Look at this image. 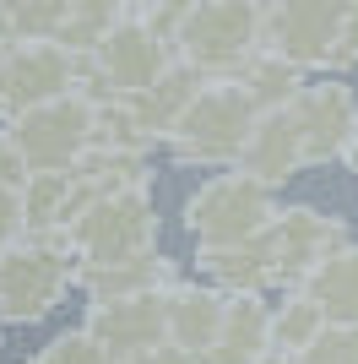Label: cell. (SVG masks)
<instances>
[{
    "label": "cell",
    "instance_id": "obj_1",
    "mask_svg": "<svg viewBox=\"0 0 358 364\" xmlns=\"http://www.w3.org/2000/svg\"><path fill=\"white\" fill-rule=\"evenodd\" d=\"M261 109L250 104V92L239 87L234 76H212L195 87V98L179 109L174 131H168V152L174 164H190V168H234L239 147L250 136V125Z\"/></svg>",
    "mask_w": 358,
    "mask_h": 364
},
{
    "label": "cell",
    "instance_id": "obj_2",
    "mask_svg": "<svg viewBox=\"0 0 358 364\" xmlns=\"http://www.w3.org/2000/svg\"><path fill=\"white\" fill-rule=\"evenodd\" d=\"M60 240L76 256V267H109V261L147 256V250H158V207H152V191L147 185L98 191L65 223Z\"/></svg>",
    "mask_w": 358,
    "mask_h": 364
},
{
    "label": "cell",
    "instance_id": "obj_3",
    "mask_svg": "<svg viewBox=\"0 0 358 364\" xmlns=\"http://www.w3.org/2000/svg\"><path fill=\"white\" fill-rule=\"evenodd\" d=\"M76 289V256L55 234H22L0 250V326H38Z\"/></svg>",
    "mask_w": 358,
    "mask_h": 364
},
{
    "label": "cell",
    "instance_id": "obj_4",
    "mask_svg": "<svg viewBox=\"0 0 358 364\" xmlns=\"http://www.w3.org/2000/svg\"><path fill=\"white\" fill-rule=\"evenodd\" d=\"M261 49V0H195L174 33V60L201 82L234 76Z\"/></svg>",
    "mask_w": 358,
    "mask_h": 364
},
{
    "label": "cell",
    "instance_id": "obj_5",
    "mask_svg": "<svg viewBox=\"0 0 358 364\" xmlns=\"http://www.w3.org/2000/svg\"><path fill=\"white\" fill-rule=\"evenodd\" d=\"M271 213H277L271 185H261L244 168H223V174L201 180V191H190L185 228H190L195 245H239V240H255L271 223Z\"/></svg>",
    "mask_w": 358,
    "mask_h": 364
},
{
    "label": "cell",
    "instance_id": "obj_6",
    "mask_svg": "<svg viewBox=\"0 0 358 364\" xmlns=\"http://www.w3.org/2000/svg\"><path fill=\"white\" fill-rule=\"evenodd\" d=\"M92 109H98V98L71 87L60 98H49V104H33L22 114H11L6 136H11L22 168H76L82 152L92 147Z\"/></svg>",
    "mask_w": 358,
    "mask_h": 364
},
{
    "label": "cell",
    "instance_id": "obj_7",
    "mask_svg": "<svg viewBox=\"0 0 358 364\" xmlns=\"http://www.w3.org/2000/svg\"><path fill=\"white\" fill-rule=\"evenodd\" d=\"M353 0H266L261 6V49L283 55L298 71H331V55L353 22Z\"/></svg>",
    "mask_w": 358,
    "mask_h": 364
},
{
    "label": "cell",
    "instance_id": "obj_8",
    "mask_svg": "<svg viewBox=\"0 0 358 364\" xmlns=\"http://www.w3.org/2000/svg\"><path fill=\"white\" fill-rule=\"evenodd\" d=\"M168 60H174V44L158 38L141 16L125 11L114 28L82 55V82L98 76V92H92V98H131V92H141L147 82H158V76L168 71Z\"/></svg>",
    "mask_w": 358,
    "mask_h": 364
},
{
    "label": "cell",
    "instance_id": "obj_9",
    "mask_svg": "<svg viewBox=\"0 0 358 364\" xmlns=\"http://www.w3.org/2000/svg\"><path fill=\"white\" fill-rule=\"evenodd\" d=\"M71 87H82V55L60 49L55 38L0 44V114L6 120L33 104H49Z\"/></svg>",
    "mask_w": 358,
    "mask_h": 364
},
{
    "label": "cell",
    "instance_id": "obj_10",
    "mask_svg": "<svg viewBox=\"0 0 358 364\" xmlns=\"http://www.w3.org/2000/svg\"><path fill=\"white\" fill-rule=\"evenodd\" d=\"M283 109H288V120H293L304 168L342 158L353 131H358V92L342 87V82H304Z\"/></svg>",
    "mask_w": 358,
    "mask_h": 364
},
{
    "label": "cell",
    "instance_id": "obj_11",
    "mask_svg": "<svg viewBox=\"0 0 358 364\" xmlns=\"http://www.w3.org/2000/svg\"><path fill=\"white\" fill-rule=\"evenodd\" d=\"M163 294L168 289H136V294H109V299H87L82 332L98 337V348L109 364H125L136 353H147L163 343Z\"/></svg>",
    "mask_w": 358,
    "mask_h": 364
},
{
    "label": "cell",
    "instance_id": "obj_12",
    "mask_svg": "<svg viewBox=\"0 0 358 364\" xmlns=\"http://www.w3.org/2000/svg\"><path fill=\"white\" fill-rule=\"evenodd\" d=\"M347 240H353L347 223L342 218H326L320 207H277L271 223L261 228V245H266V256H271L277 289H293L315 256H326V250H337Z\"/></svg>",
    "mask_w": 358,
    "mask_h": 364
},
{
    "label": "cell",
    "instance_id": "obj_13",
    "mask_svg": "<svg viewBox=\"0 0 358 364\" xmlns=\"http://www.w3.org/2000/svg\"><path fill=\"white\" fill-rule=\"evenodd\" d=\"M234 168H244V174H255L261 185H288L304 168V152H298V136H293V120H288V109H261L250 125V136H244V147H239Z\"/></svg>",
    "mask_w": 358,
    "mask_h": 364
},
{
    "label": "cell",
    "instance_id": "obj_14",
    "mask_svg": "<svg viewBox=\"0 0 358 364\" xmlns=\"http://www.w3.org/2000/svg\"><path fill=\"white\" fill-rule=\"evenodd\" d=\"M293 289L304 294L326 321L353 326L358 321V240L337 245V250H326V256H315Z\"/></svg>",
    "mask_w": 358,
    "mask_h": 364
},
{
    "label": "cell",
    "instance_id": "obj_15",
    "mask_svg": "<svg viewBox=\"0 0 358 364\" xmlns=\"http://www.w3.org/2000/svg\"><path fill=\"white\" fill-rule=\"evenodd\" d=\"M266 316L271 304L261 294H223V316H217V332H212L207 353L195 364H250L255 353H266Z\"/></svg>",
    "mask_w": 358,
    "mask_h": 364
},
{
    "label": "cell",
    "instance_id": "obj_16",
    "mask_svg": "<svg viewBox=\"0 0 358 364\" xmlns=\"http://www.w3.org/2000/svg\"><path fill=\"white\" fill-rule=\"evenodd\" d=\"M217 316H223V289H212V283H174L163 294V337L190 359L207 353Z\"/></svg>",
    "mask_w": 358,
    "mask_h": 364
},
{
    "label": "cell",
    "instance_id": "obj_17",
    "mask_svg": "<svg viewBox=\"0 0 358 364\" xmlns=\"http://www.w3.org/2000/svg\"><path fill=\"white\" fill-rule=\"evenodd\" d=\"M195 87H201V76L190 71V65H179V60H168V71L158 76V82H147L141 92H131V98H119L125 104V114H131V125L141 131V141H163L168 131H174V120H179V109L195 98Z\"/></svg>",
    "mask_w": 358,
    "mask_h": 364
},
{
    "label": "cell",
    "instance_id": "obj_18",
    "mask_svg": "<svg viewBox=\"0 0 358 364\" xmlns=\"http://www.w3.org/2000/svg\"><path fill=\"white\" fill-rule=\"evenodd\" d=\"M195 261L207 272L212 289L223 294H266L277 289V272H271V256L261 234L255 240H239V245H195Z\"/></svg>",
    "mask_w": 358,
    "mask_h": 364
},
{
    "label": "cell",
    "instance_id": "obj_19",
    "mask_svg": "<svg viewBox=\"0 0 358 364\" xmlns=\"http://www.w3.org/2000/svg\"><path fill=\"white\" fill-rule=\"evenodd\" d=\"M76 289L87 299H109V294H136V289H174V261L163 250L131 261H109V267H76Z\"/></svg>",
    "mask_w": 358,
    "mask_h": 364
},
{
    "label": "cell",
    "instance_id": "obj_20",
    "mask_svg": "<svg viewBox=\"0 0 358 364\" xmlns=\"http://www.w3.org/2000/svg\"><path fill=\"white\" fill-rule=\"evenodd\" d=\"M234 82L250 92L255 109H283L288 98L304 87V71L288 65L283 55H271V49H255V55H244V65L234 71Z\"/></svg>",
    "mask_w": 358,
    "mask_h": 364
},
{
    "label": "cell",
    "instance_id": "obj_21",
    "mask_svg": "<svg viewBox=\"0 0 358 364\" xmlns=\"http://www.w3.org/2000/svg\"><path fill=\"white\" fill-rule=\"evenodd\" d=\"M125 6H131V0H71L65 16H60V28H55V44L71 49V55H87L119 16H125Z\"/></svg>",
    "mask_w": 358,
    "mask_h": 364
},
{
    "label": "cell",
    "instance_id": "obj_22",
    "mask_svg": "<svg viewBox=\"0 0 358 364\" xmlns=\"http://www.w3.org/2000/svg\"><path fill=\"white\" fill-rule=\"evenodd\" d=\"M320 326H326V316L298 289H288V299L271 304V316H266V343L277 353H298V348H310V337L320 332Z\"/></svg>",
    "mask_w": 358,
    "mask_h": 364
},
{
    "label": "cell",
    "instance_id": "obj_23",
    "mask_svg": "<svg viewBox=\"0 0 358 364\" xmlns=\"http://www.w3.org/2000/svg\"><path fill=\"white\" fill-rule=\"evenodd\" d=\"M65 6H71V0H0V44L55 38Z\"/></svg>",
    "mask_w": 358,
    "mask_h": 364
},
{
    "label": "cell",
    "instance_id": "obj_24",
    "mask_svg": "<svg viewBox=\"0 0 358 364\" xmlns=\"http://www.w3.org/2000/svg\"><path fill=\"white\" fill-rule=\"evenodd\" d=\"M293 364H358V321L353 326L326 321V326L310 337V348L293 353Z\"/></svg>",
    "mask_w": 358,
    "mask_h": 364
},
{
    "label": "cell",
    "instance_id": "obj_25",
    "mask_svg": "<svg viewBox=\"0 0 358 364\" xmlns=\"http://www.w3.org/2000/svg\"><path fill=\"white\" fill-rule=\"evenodd\" d=\"M33 359H38V364H109V353L98 348V337H92V332L71 326V332H60L55 343H44Z\"/></svg>",
    "mask_w": 358,
    "mask_h": 364
},
{
    "label": "cell",
    "instance_id": "obj_26",
    "mask_svg": "<svg viewBox=\"0 0 358 364\" xmlns=\"http://www.w3.org/2000/svg\"><path fill=\"white\" fill-rule=\"evenodd\" d=\"M190 6H195V0H131L125 11L141 16L158 38H168V44H174V33H179V22H185V11H190Z\"/></svg>",
    "mask_w": 358,
    "mask_h": 364
},
{
    "label": "cell",
    "instance_id": "obj_27",
    "mask_svg": "<svg viewBox=\"0 0 358 364\" xmlns=\"http://www.w3.org/2000/svg\"><path fill=\"white\" fill-rule=\"evenodd\" d=\"M16 240H22V201H16V191H0V250Z\"/></svg>",
    "mask_w": 358,
    "mask_h": 364
},
{
    "label": "cell",
    "instance_id": "obj_28",
    "mask_svg": "<svg viewBox=\"0 0 358 364\" xmlns=\"http://www.w3.org/2000/svg\"><path fill=\"white\" fill-rule=\"evenodd\" d=\"M22 174H28V168H22V158H16L11 136L0 131V191H16V185H22Z\"/></svg>",
    "mask_w": 358,
    "mask_h": 364
},
{
    "label": "cell",
    "instance_id": "obj_29",
    "mask_svg": "<svg viewBox=\"0 0 358 364\" xmlns=\"http://www.w3.org/2000/svg\"><path fill=\"white\" fill-rule=\"evenodd\" d=\"M250 364H293V353H277V348H266V353H255Z\"/></svg>",
    "mask_w": 358,
    "mask_h": 364
},
{
    "label": "cell",
    "instance_id": "obj_30",
    "mask_svg": "<svg viewBox=\"0 0 358 364\" xmlns=\"http://www.w3.org/2000/svg\"><path fill=\"white\" fill-rule=\"evenodd\" d=\"M342 158H347V168H353V180H358V131H353V141H347Z\"/></svg>",
    "mask_w": 358,
    "mask_h": 364
},
{
    "label": "cell",
    "instance_id": "obj_31",
    "mask_svg": "<svg viewBox=\"0 0 358 364\" xmlns=\"http://www.w3.org/2000/svg\"><path fill=\"white\" fill-rule=\"evenodd\" d=\"M28 364H38V359H28Z\"/></svg>",
    "mask_w": 358,
    "mask_h": 364
},
{
    "label": "cell",
    "instance_id": "obj_32",
    "mask_svg": "<svg viewBox=\"0 0 358 364\" xmlns=\"http://www.w3.org/2000/svg\"><path fill=\"white\" fill-rule=\"evenodd\" d=\"M353 6H358V0H353Z\"/></svg>",
    "mask_w": 358,
    "mask_h": 364
}]
</instances>
